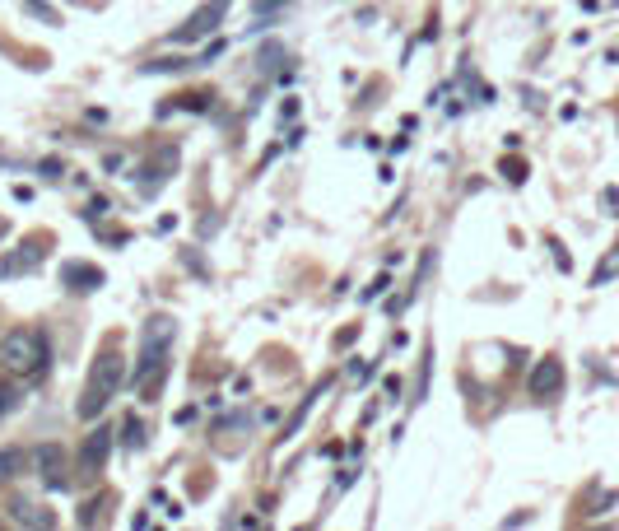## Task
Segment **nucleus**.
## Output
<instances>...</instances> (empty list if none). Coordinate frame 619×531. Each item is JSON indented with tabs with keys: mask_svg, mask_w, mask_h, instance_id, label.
<instances>
[{
	"mask_svg": "<svg viewBox=\"0 0 619 531\" xmlns=\"http://www.w3.org/2000/svg\"><path fill=\"white\" fill-rule=\"evenodd\" d=\"M0 368L10 378H33L38 382L47 368H52V345H47V331L38 327H14L5 331L0 341Z\"/></svg>",
	"mask_w": 619,
	"mask_h": 531,
	"instance_id": "f03ea898",
	"label": "nucleus"
},
{
	"mask_svg": "<svg viewBox=\"0 0 619 531\" xmlns=\"http://www.w3.org/2000/svg\"><path fill=\"white\" fill-rule=\"evenodd\" d=\"M19 406V387H10V382H5V387H0V415H5V410H14Z\"/></svg>",
	"mask_w": 619,
	"mask_h": 531,
	"instance_id": "412c9836",
	"label": "nucleus"
},
{
	"mask_svg": "<svg viewBox=\"0 0 619 531\" xmlns=\"http://www.w3.org/2000/svg\"><path fill=\"white\" fill-rule=\"evenodd\" d=\"M177 108L205 112V108H210V94H182V98H173V103H163V108H159V117H168V112H177Z\"/></svg>",
	"mask_w": 619,
	"mask_h": 531,
	"instance_id": "ddd939ff",
	"label": "nucleus"
},
{
	"mask_svg": "<svg viewBox=\"0 0 619 531\" xmlns=\"http://www.w3.org/2000/svg\"><path fill=\"white\" fill-rule=\"evenodd\" d=\"M182 261H187V271H196V275H201V280H210V271H205L201 252H191V247H182Z\"/></svg>",
	"mask_w": 619,
	"mask_h": 531,
	"instance_id": "aec40b11",
	"label": "nucleus"
},
{
	"mask_svg": "<svg viewBox=\"0 0 619 531\" xmlns=\"http://www.w3.org/2000/svg\"><path fill=\"white\" fill-rule=\"evenodd\" d=\"M24 462H28V457L19 448H5V452H0V480L19 476V471H24Z\"/></svg>",
	"mask_w": 619,
	"mask_h": 531,
	"instance_id": "2eb2a0df",
	"label": "nucleus"
},
{
	"mask_svg": "<svg viewBox=\"0 0 619 531\" xmlns=\"http://www.w3.org/2000/svg\"><path fill=\"white\" fill-rule=\"evenodd\" d=\"M429 378H433V350L424 345V359H419V382H415V406L429 396Z\"/></svg>",
	"mask_w": 619,
	"mask_h": 531,
	"instance_id": "4468645a",
	"label": "nucleus"
},
{
	"mask_svg": "<svg viewBox=\"0 0 619 531\" xmlns=\"http://www.w3.org/2000/svg\"><path fill=\"white\" fill-rule=\"evenodd\" d=\"M294 5V0H252V19H256V28H270V19L275 14H284Z\"/></svg>",
	"mask_w": 619,
	"mask_h": 531,
	"instance_id": "f8f14e48",
	"label": "nucleus"
},
{
	"mask_svg": "<svg viewBox=\"0 0 619 531\" xmlns=\"http://www.w3.org/2000/svg\"><path fill=\"white\" fill-rule=\"evenodd\" d=\"M326 387H331V378H326V382H317V387H312V392L303 396V406H298V415H294V420H289V424H284L280 443H284V438H294L298 429H303V420H308V415H312V406H317V401H322V392H326Z\"/></svg>",
	"mask_w": 619,
	"mask_h": 531,
	"instance_id": "9b49d317",
	"label": "nucleus"
},
{
	"mask_svg": "<svg viewBox=\"0 0 619 531\" xmlns=\"http://www.w3.org/2000/svg\"><path fill=\"white\" fill-rule=\"evenodd\" d=\"M503 177H508V182H522V177H526V164H512V159H503Z\"/></svg>",
	"mask_w": 619,
	"mask_h": 531,
	"instance_id": "5701e85b",
	"label": "nucleus"
},
{
	"mask_svg": "<svg viewBox=\"0 0 619 531\" xmlns=\"http://www.w3.org/2000/svg\"><path fill=\"white\" fill-rule=\"evenodd\" d=\"M224 14H229V0H210V5H201V10L191 14L182 28H173V33H168V42H173V47H191V42L210 38V33L224 24Z\"/></svg>",
	"mask_w": 619,
	"mask_h": 531,
	"instance_id": "20e7f679",
	"label": "nucleus"
},
{
	"mask_svg": "<svg viewBox=\"0 0 619 531\" xmlns=\"http://www.w3.org/2000/svg\"><path fill=\"white\" fill-rule=\"evenodd\" d=\"M559 382H564V368H559V359H540V368L531 373V396L559 392Z\"/></svg>",
	"mask_w": 619,
	"mask_h": 531,
	"instance_id": "1a4fd4ad",
	"label": "nucleus"
},
{
	"mask_svg": "<svg viewBox=\"0 0 619 531\" xmlns=\"http://www.w3.org/2000/svg\"><path fill=\"white\" fill-rule=\"evenodd\" d=\"M103 508H108V499H103V494H98V499H89V504L80 508V527H94V522H98V513H103Z\"/></svg>",
	"mask_w": 619,
	"mask_h": 531,
	"instance_id": "a211bd4d",
	"label": "nucleus"
},
{
	"mask_svg": "<svg viewBox=\"0 0 619 531\" xmlns=\"http://www.w3.org/2000/svg\"><path fill=\"white\" fill-rule=\"evenodd\" d=\"M33 462L42 466V480H47L52 490H66V448H61V443H38V448H33Z\"/></svg>",
	"mask_w": 619,
	"mask_h": 531,
	"instance_id": "423d86ee",
	"label": "nucleus"
},
{
	"mask_svg": "<svg viewBox=\"0 0 619 531\" xmlns=\"http://www.w3.org/2000/svg\"><path fill=\"white\" fill-rule=\"evenodd\" d=\"M61 285L75 289V294H94V289L108 285V280H103V271H98L94 261H66V266H61Z\"/></svg>",
	"mask_w": 619,
	"mask_h": 531,
	"instance_id": "0eeeda50",
	"label": "nucleus"
},
{
	"mask_svg": "<svg viewBox=\"0 0 619 531\" xmlns=\"http://www.w3.org/2000/svg\"><path fill=\"white\" fill-rule=\"evenodd\" d=\"M10 518L19 522V527H56V513H47L42 504H10Z\"/></svg>",
	"mask_w": 619,
	"mask_h": 531,
	"instance_id": "9d476101",
	"label": "nucleus"
},
{
	"mask_svg": "<svg viewBox=\"0 0 619 531\" xmlns=\"http://www.w3.org/2000/svg\"><path fill=\"white\" fill-rule=\"evenodd\" d=\"M433 261H438V257H433V247H429V252H424V257H419V271H415V285L405 289V299H410V303H415V294H419V289H424V280H429V275H433Z\"/></svg>",
	"mask_w": 619,
	"mask_h": 531,
	"instance_id": "dca6fc26",
	"label": "nucleus"
},
{
	"mask_svg": "<svg viewBox=\"0 0 619 531\" xmlns=\"http://www.w3.org/2000/svg\"><path fill=\"white\" fill-rule=\"evenodd\" d=\"M112 210V201H103V196H94V201H89V210H84V219H103Z\"/></svg>",
	"mask_w": 619,
	"mask_h": 531,
	"instance_id": "4be33fe9",
	"label": "nucleus"
},
{
	"mask_svg": "<svg viewBox=\"0 0 619 531\" xmlns=\"http://www.w3.org/2000/svg\"><path fill=\"white\" fill-rule=\"evenodd\" d=\"M112 443H117V438H112V429L108 424H98L94 434L84 438L80 443V476H103V466H108V452H112Z\"/></svg>",
	"mask_w": 619,
	"mask_h": 531,
	"instance_id": "39448f33",
	"label": "nucleus"
},
{
	"mask_svg": "<svg viewBox=\"0 0 619 531\" xmlns=\"http://www.w3.org/2000/svg\"><path fill=\"white\" fill-rule=\"evenodd\" d=\"M42 257H47V247H42V238H38V243L28 238V243L19 247V252H10V257H0V275H5V280H14V275H24V271H38V266H42Z\"/></svg>",
	"mask_w": 619,
	"mask_h": 531,
	"instance_id": "6e6552de",
	"label": "nucleus"
},
{
	"mask_svg": "<svg viewBox=\"0 0 619 531\" xmlns=\"http://www.w3.org/2000/svg\"><path fill=\"white\" fill-rule=\"evenodd\" d=\"M173 341H177V322L168 313H154L145 317V327H140V364H135V392L154 401L168 378V368H173Z\"/></svg>",
	"mask_w": 619,
	"mask_h": 531,
	"instance_id": "f257e3e1",
	"label": "nucleus"
},
{
	"mask_svg": "<svg viewBox=\"0 0 619 531\" xmlns=\"http://www.w3.org/2000/svg\"><path fill=\"white\" fill-rule=\"evenodd\" d=\"M5 229H10V224H5V215H0V238H5Z\"/></svg>",
	"mask_w": 619,
	"mask_h": 531,
	"instance_id": "a878e982",
	"label": "nucleus"
},
{
	"mask_svg": "<svg viewBox=\"0 0 619 531\" xmlns=\"http://www.w3.org/2000/svg\"><path fill=\"white\" fill-rule=\"evenodd\" d=\"M354 341H359V327H345V331H340V336H336V345H340V350H345V345H354Z\"/></svg>",
	"mask_w": 619,
	"mask_h": 531,
	"instance_id": "b1692460",
	"label": "nucleus"
},
{
	"mask_svg": "<svg viewBox=\"0 0 619 531\" xmlns=\"http://www.w3.org/2000/svg\"><path fill=\"white\" fill-rule=\"evenodd\" d=\"M38 173H42V177H61V164H56V159H42Z\"/></svg>",
	"mask_w": 619,
	"mask_h": 531,
	"instance_id": "393cba45",
	"label": "nucleus"
},
{
	"mask_svg": "<svg viewBox=\"0 0 619 531\" xmlns=\"http://www.w3.org/2000/svg\"><path fill=\"white\" fill-rule=\"evenodd\" d=\"M126 382V359L117 350H103L94 359V368H89V382H84V396H80V420H98L103 410H108V401L117 392H122Z\"/></svg>",
	"mask_w": 619,
	"mask_h": 531,
	"instance_id": "7ed1b4c3",
	"label": "nucleus"
},
{
	"mask_svg": "<svg viewBox=\"0 0 619 531\" xmlns=\"http://www.w3.org/2000/svg\"><path fill=\"white\" fill-rule=\"evenodd\" d=\"M122 443H126V448H140V443H145V434H149V429H145V424H140V420H135V415H131V420H126V429H122Z\"/></svg>",
	"mask_w": 619,
	"mask_h": 531,
	"instance_id": "f3484780",
	"label": "nucleus"
},
{
	"mask_svg": "<svg viewBox=\"0 0 619 531\" xmlns=\"http://www.w3.org/2000/svg\"><path fill=\"white\" fill-rule=\"evenodd\" d=\"M387 289H391V275H377V280L364 289V294H359V299H364V303H377L382 294H387Z\"/></svg>",
	"mask_w": 619,
	"mask_h": 531,
	"instance_id": "6ab92c4d",
	"label": "nucleus"
}]
</instances>
